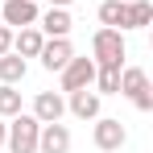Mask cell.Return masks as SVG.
Masks as SVG:
<instances>
[{
  "label": "cell",
  "mask_w": 153,
  "mask_h": 153,
  "mask_svg": "<svg viewBox=\"0 0 153 153\" xmlns=\"http://www.w3.org/2000/svg\"><path fill=\"white\" fill-rule=\"evenodd\" d=\"M25 58H21V54H0V83H13V87H17V83H21V79H25Z\"/></svg>",
  "instance_id": "obj_14"
},
{
  "label": "cell",
  "mask_w": 153,
  "mask_h": 153,
  "mask_svg": "<svg viewBox=\"0 0 153 153\" xmlns=\"http://www.w3.org/2000/svg\"><path fill=\"white\" fill-rule=\"evenodd\" d=\"M0 25H8V29L37 25V0H4V8H0Z\"/></svg>",
  "instance_id": "obj_5"
},
{
  "label": "cell",
  "mask_w": 153,
  "mask_h": 153,
  "mask_svg": "<svg viewBox=\"0 0 153 153\" xmlns=\"http://www.w3.org/2000/svg\"><path fill=\"white\" fill-rule=\"evenodd\" d=\"M37 124H54V120H62L66 116V100L58 95V91H37L33 95V112H29Z\"/></svg>",
  "instance_id": "obj_7"
},
{
  "label": "cell",
  "mask_w": 153,
  "mask_h": 153,
  "mask_svg": "<svg viewBox=\"0 0 153 153\" xmlns=\"http://www.w3.org/2000/svg\"><path fill=\"white\" fill-rule=\"evenodd\" d=\"M37 153H71V128L62 124V120L42 124V132H37Z\"/></svg>",
  "instance_id": "obj_9"
},
{
  "label": "cell",
  "mask_w": 153,
  "mask_h": 153,
  "mask_svg": "<svg viewBox=\"0 0 153 153\" xmlns=\"http://www.w3.org/2000/svg\"><path fill=\"white\" fill-rule=\"evenodd\" d=\"M21 112V91L13 87V83H0V116L8 120V116H17Z\"/></svg>",
  "instance_id": "obj_17"
},
{
  "label": "cell",
  "mask_w": 153,
  "mask_h": 153,
  "mask_svg": "<svg viewBox=\"0 0 153 153\" xmlns=\"http://www.w3.org/2000/svg\"><path fill=\"white\" fill-rule=\"evenodd\" d=\"M37 132H42V124H37L29 112H17V116H8V137H4V145L13 153H37Z\"/></svg>",
  "instance_id": "obj_2"
},
{
  "label": "cell",
  "mask_w": 153,
  "mask_h": 153,
  "mask_svg": "<svg viewBox=\"0 0 153 153\" xmlns=\"http://www.w3.org/2000/svg\"><path fill=\"white\" fill-rule=\"evenodd\" d=\"M153 25V4L149 0H124V29H145Z\"/></svg>",
  "instance_id": "obj_13"
},
{
  "label": "cell",
  "mask_w": 153,
  "mask_h": 153,
  "mask_svg": "<svg viewBox=\"0 0 153 153\" xmlns=\"http://www.w3.org/2000/svg\"><path fill=\"white\" fill-rule=\"evenodd\" d=\"M4 137H8V120L0 116V149H4Z\"/></svg>",
  "instance_id": "obj_19"
},
{
  "label": "cell",
  "mask_w": 153,
  "mask_h": 153,
  "mask_svg": "<svg viewBox=\"0 0 153 153\" xmlns=\"http://www.w3.org/2000/svg\"><path fill=\"white\" fill-rule=\"evenodd\" d=\"M91 141H95V149H100V153H116V149H124V141H128V128L120 124L116 116H95Z\"/></svg>",
  "instance_id": "obj_4"
},
{
  "label": "cell",
  "mask_w": 153,
  "mask_h": 153,
  "mask_svg": "<svg viewBox=\"0 0 153 153\" xmlns=\"http://www.w3.org/2000/svg\"><path fill=\"white\" fill-rule=\"evenodd\" d=\"M66 95H71V100H66V112H71V116H79V120H95V116H100V91H95V87H79V91H66Z\"/></svg>",
  "instance_id": "obj_8"
},
{
  "label": "cell",
  "mask_w": 153,
  "mask_h": 153,
  "mask_svg": "<svg viewBox=\"0 0 153 153\" xmlns=\"http://www.w3.org/2000/svg\"><path fill=\"white\" fill-rule=\"evenodd\" d=\"M62 91H79V87H91L95 83V62L91 58H71L62 71Z\"/></svg>",
  "instance_id": "obj_6"
},
{
  "label": "cell",
  "mask_w": 153,
  "mask_h": 153,
  "mask_svg": "<svg viewBox=\"0 0 153 153\" xmlns=\"http://www.w3.org/2000/svg\"><path fill=\"white\" fill-rule=\"evenodd\" d=\"M75 0H50V8H71Z\"/></svg>",
  "instance_id": "obj_20"
},
{
  "label": "cell",
  "mask_w": 153,
  "mask_h": 153,
  "mask_svg": "<svg viewBox=\"0 0 153 153\" xmlns=\"http://www.w3.org/2000/svg\"><path fill=\"white\" fill-rule=\"evenodd\" d=\"M128 46H124V33L120 29H95L91 37V62L95 66H124Z\"/></svg>",
  "instance_id": "obj_1"
},
{
  "label": "cell",
  "mask_w": 153,
  "mask_h": 153,
  "mask_svg": "<svg viewBox=\"0 0 153 153\" xmlns=\"http://www.w3.org/2000/svg\"><path fill=\"white\" fill-rule=\"evenodd\" d=\"M37 58H42V66H46V71L54 75V71H62V66L75 58V50H71V42H66V37H46Z\"/></svg>",
  "instance_id": "obj_10"
},
{
  "label": "cell",
  "mask_w": 153,
  "mask_h": 153,
  "mask_svg": "<svg viewBox=\"0 0 153 153\" xmlns=\"http://www.w3.org/2000/svg\"><path fill=\"white\" fill-rule=\"evenodd\" d=\"M100 95H120V66H95V83Z\"/></svg>",
  "instance_id": "obj_15"
},
{
  "label": "cell",
  "mask_w": 153,
  "mask_h": 153,
  "mask_svg": "<svg viewBox=\"0 0 153 153\" xmlns=\"http://www.w3.org/2000/svg\"><path fill=\"white\" fill-rule=\"evenodd\" d=\"M8 50H13V29L0 25V54H8Z\"/></svg>",
  "instance_id": "obj_18"
},
{
  "label": "cell",
  "mask_w": 153,
  "mask_h": 153,
  "mask_svg": "<svg viewBox=\"0 0 153 153\" xmlns=\"http://www.w3.org/2000/svg\"><path fill=\"white\" fill-rule=\"evenodd\" d=\"M120 95L137 103V112H153V87L141 66H120Z\"/></svg>",
  "instance_id": "obj_3"
},
{
  "label": "cell",
  "mask_w": 153,
  "mask_h": 153,
  "mask_svg": "<svg viewBox=\"0 0 153 153\" xmlns=\"http://www.w3.org/2000/svg\"><path fill=\"white\" fill-rule=\"evenodd\" d=\"M42 42H46V33L37 25H25L13 33V54H21V58H37L42 54Z\"/></svg>",
  "instance_id": "obj_12"
},
{
  "label": "cell",
  "mask_w": 153,
  "mask_h": 153,
  "mask_svg": "<svg viewBox=\"0 0 153 153\" xmlns=\"http://www.w3.org/2000/svg\"><path fill=\"white\" fill-rule=\"evenodd\" d=\"M71 8H46V13H37V29L46 33V37H71Z\"/></svg>",
  "instance_id": "obj_11"
},
{
  "label": "cell",
  "mask_w": 153,
  "mask_h": 153,
  "mask_svg": "<svg viewBox=\"0 0 153 153\" xmlns=\"http://www.w3.org/2000/svg\"><path fill=\"white\" fill-rule=\"evenodd\" d=\"M100 25L124 33V0H103L100 4Z\"/></svg>",
  "instance_id": "obj_16"
}]
</instances>
